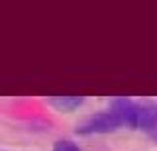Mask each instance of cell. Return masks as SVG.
Masks as SVG:
<instances>
[{
    "instance_id": "5b68a950",
    "label": "cell",
    "mask_w": 157,
    "mask_h": 151,
    "mask_svg": "<svg viewBox=\"0 0 157 151\" xmlns=\"http://www.w3.org/2000/svg\"><path fill=\"white\" fill-rule=\"evenodd\" d=\"M53 151H81V147L69 139H59L53 143Z\"/></svg>"
},
{
    "instance_id": "7a4b0ae2",
    "label": "cell",
    "mask_w": 157,
    "mask_h": 151,
    "mask_svg": "<svg viewBox=\"0 0 157 151\" xmlns=\"http://www.w3.org/2000/svg\"><path fill=\"white\" fill-rule=\"evenodd\" d=\"M140 108L141 102H136L128 96H118V98L110 100V110L114 112L122 124L130 130H137V118H140Z\"/></svg>"
},
{
    "instance_id": "277c9868",
    "label": "cell",
    "mask_w": 157,
    "mask_h": 151,
    "mask_svg": "<svg viewBox=\"0 0 157 151\" xmlns=\"http://www.w3.org/2000/svg\"><path fill=\"white\" fill-rule=\"evenodd\" d=\"M49 106H53L59 112H73L85 104V96H75V94H63V96H51L47 100Z\"/></svg>"
},
{
    "instance_id": "3957f363",
    "label": "cell",
    "mask_w": 157,
    "mask_h": 151,
    "mask_svg": "<svg viewBox=\"0 0 157 151\" xmlns=\"http://www.w3.org/2000/svg\"><path fill=\"white\" fill-rule=\"evenodd\" d=\"M137 130L151 135L157 130V104L155 102H141L140 118H137Z\"/></svg>"
},
{
    "instance_id": "6da1fadb",
    "label": "cell",
    "mask_w": 157,
    "mask_h": 151,
    "mask_svg": "<svg viewBox=\"0 0 157 151\" xmlns=\"http://www.w3.org/2000/svg\"><path fill=\"white\" fill-rule=\"evenodd\" d=\"M122 126H124L122 120L108 108V110H102V112L88 116L81 126H77V134L78 135H106V134L118 131Z\"/></svg>"
},
{
    "instance_id": "8992f818",
    "label": "cell",
    "mask_w": 157,
    "mask_h": 151,
    "mask_svg": "<svg viewBox=\"0 0 157 151\" xmlns=\"http://www.w3.org/2000/svg\"><path fill=\"white\" fill-rule=\"evenodd\" d=\"M149 138H151V139H153V141H155V143H157V130H155V131H153V134H151V135H149Z\"/></svg>"
}]
</instances>
